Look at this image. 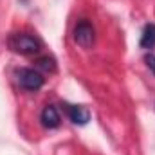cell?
<instances>
[{
    "mask_svg": "<svg viewBox=\"0 0 155 155\" xmlns=\"http://www.w3.org/2000/svg\"><path fill=\"white\" fill-rule=\"evenodd\" d=\"M9 49L18 52V54H36L40 49H41V43L40 40H36L31 35H25V33H15L9 36Z\"/></svg>",
    "mask_w": 155,
    "mask_h": 155,
    "instance_id": "cell-1",
    "label": "cell"
},
{
    "mask_svg": "<svg viewBox=\"0 0 155 155\" xmlns=\"http://www.w3.org/2000/svg\"><path fill=\"white\" fill-rule=\"evenodd\" d=\"M16 81H18V85L24 90L36 92V90H40L43 87L45 78L41 76L38 71H35V69H20L16 72Z\"/></svg>",
    "mask_w": 155,
    "mask_h": 155,
    "instance_id": "cell-2",
    "label": "cell"
},
{
    "mask_svg": "<svg viewBox=\"0 0 155 155\" xmlns=\"http://www.w3.org/2000/svg\"><path fill=\"white\" fill-rule=\"evenodd\" d=\"M94 38H96V31L92 27L90 22L87 20H81L74 27V41L81 47H90L94 43Z\"/></svg>",
    "mask_w": 155,
    "mask_h": 155,
    "instance_id": "cell-3",
    "label": "cell"
},
{
    "mask_svg": "<svg viewBox=\"0 0 155 155\" xmlns=\"http://www.w3.org/2000/svg\"><path fill=\"white\" fill-rule=\"evenodd\" d=\"M65 112H67L69 119L74 124H79V126H83L90 121V112L83 105H65Z\"/></svg>",
    "mask_w": 155,
    "mask_h": 155,
    "instance_id": "cell-4",
    "label": "cell"
},
{
    "mask_svg": "<svg viewBox=\"0 0 155 155\" xmlns=\"http://www.w3.org/2000/svg\"><path fill=\"white\" fill-rule=\"evenodd\" d=\"M40 121L45 128H58L61 119H60V114H58V108L54 105H47L43 110H41V116H40Z\"/></svg>",
    "mask_w": 155,
    "mask_h": 155,
    "instance_id": "cell-5",
    "label": "cell"
},
{
    "mask_svg": "<svg viewBox=\"0 0 155 155\" xmlns=\"http://www.w3.org/2000/svg\"><path fill=\"white\" fill-rule=\"evenodd\" d=\"M155 45V24H148L143 29L141 35V47L143 49H152Z\"/></svg>",
    "mask_w": 155,
    "mask_h": 155,
    "instance_id": "cell-6",
    "label": "cell"
},
{
    "mask_svg": "<svg viewBox=\"0 0 155 155\" xmlns=\"http://www.w3.org/2000/svg\"><path fill=\"white\" fill-rule=\"evenodd\" d=\"M36 67L43 69V71H49V72H52V71L56 69V63H54V60H52V58H49V56H43V58L36 60Z\"/></svg>",
    "mask_w": 155,
    "mask_h": 155,
    "instance_id": "cell-7",
    "label": "cell"
},
{
    "mask_svg": "<svg viewBox=\"0 0 155 155\" xmlns=\"http://www.w3.org/2000/svg\"><path fill=\"white\" fill-rule=\"evenodd\" d=\"M144 61H146L148 69L155 74V54H146V56H144Z\"/></svg>",
    "mask_w": 155,
    "mask_h": 155,
    "instance_id": "cell-8",
    "label": "cell"
}]
</instances>
